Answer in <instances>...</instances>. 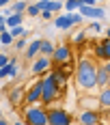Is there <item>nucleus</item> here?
Masks as SVG:
<instances>
[{"instance_id": "f257e3e1", "label": "nucleus", "mask_w": 110, "mask_h": 125, "mask_svg": "<svg viewBox=\"0 0 110 125\" xmlns=\"http://www.w3.org/2000/svg\"><path fill=\"white\" fill-rule=\"evenodd\" d=\"M95 71L97 65L91 58H80L76 65V82L80 91H93L95 88Z\"/></svg>"}, {"instance_id": "f03ea898", "label": "nucleus", "mask_w": 110, "mask_h": 125, "mask_svg": "<svg viewBox=\"0 0 110 125\" xmlns=\"http://www.w3.org/2000/svg\"><path fill=\"white\" fill-rule=\"evenodd\" d=\"M26 125H48V110L39 106H28L24 112Z\"/></svg>"}, {"instance_id": "7ed1b4c3", "label": "nucleus", "mask_w": 110, "mask_h": 125, "mask_svg": "<svg viewBox=\"0 0 110 125\" xmlns=\"http://www.w3.org/2000/svg\"><path fill=\"white\" fill-rule=\"evenodd\" d=\"M58 97V86L52 82V78H50V73L41 80V101L43 104H52V101Z\"/></svg>"}, {"instance_id": "20e7f679", "label": "nucleus", "mask_w": 110, "mask_h": 125, "mask_svg": "<svg viewBox=\"0 0 110 125\" xmlns=\"http://www.w3.org/2000/svg\"><path fill=\"white\" fill-rule=\"evenodd\" d=\"M73 119L69 112H65L61 108L56 110H48V125H71Z\"/></svg>"}, {"instance_id": "39448f33", "label": "nucleus", "mask_w": 110, "mask_h": 125, "mask_svg": "<svg viewBox=\"0 0 110 125\" xmlns=\"http://www.w3.org/2000/svg\"><path fill=\"white\" fill-rule=\"evenodd\" d=\"M71 56L73 54L69 45H58V48H54L50 61H54V65H65V62H71Z\"/></svg>"}, {"instance_id": "423d86ee", "label": "nucleus", "mask_w": 110, "mask_h": 125, "mask_svg": "<svg viewBox=\"0 0 110 125\" xmlns=\"http://www.w3.org/2000/svg\"><path fill=\"white\" fill-rule=\"evenodd\" d=\"M41 101V80H37L33 86L24 93V104L26 106H37Z\"/></svg>"}, {"instance_id": "0eeeda50", "label": "nucleus", "mask_w": 110, "mask_h": 125, "mask_svg": "<svg viewBox=\"0 0 110 125\" xmlns=\"http://www.w3.org/2000/svg\"><path fill=\"white\" fill-rule=\"evenodd\" d=\"M108 84H110V62L97 67V71H95V86L104 88V86H108Z\"/></svg>"}, {"instance_id": "6e6552de", "label": "nucleus", "mask_w": 110, "mask_h": 125, "mask_svg": "<svg viewBox=\"0 0 110 125\" xmlns=\"http://www.w3.org/2000/svg\"><path fill=\"white\" fill-rule=\"evenodd\" d=\"M50 67H52V61H50V56H39V58H33V65H30V71L35 75L43 73V71H48Z\"/></svg>"}, {"instance_id": "1a4fd4ad", "label": "nucleus", "mask_w": 110, "mask_h": 125, "mask_svg": "<svg viewBox=\"0 0 110 125\" xmlns=\"http://www.w3.org/2000/svg\"><path fill=\"white\" fill-rule=\"evenodd\" d=\"M80 125H97L99 123V114L95 110H82L80 116H78Z\"/></svg>"}, {"instance_id": "9d476101", "label": "nucleus", "mask_w": 110, "mask_h": 125, "mask_svg": "<svg viewBox=\"0 0 110 125\" xmlns=\"http://www.w3.org/2000/svg\"><path fill=\"white\" fill-rule=\"evenodd\" d=\"M78 13L82 15V17H104L106 15V9H101V7H80Z\"/></svg>"}, {"instance_id": "9b49d317", "label": "nucleus", "mask_w": 110, "mask_h": 125, "mask_svg": "<svg viewBox=\"0 0 110 125\" xmlns=\"http://www.w3.org/2000/svg\"><path fill=\"white\" fill-rule=\"evenodd\" d=\"M17 71H20L17 62H15V61H9L4 67H0V80H4V78H15Z\"/></svg>"}, {"instance_id": "f8f14e48", "label": "nucleus", "mask_w": 110, "mask_h": 125, "mask_svg": "<svg viewBox=\"0 0 110 125\" xmlns=\"http://www.w3.org/2000/svg\"><path fill=\"white\" fill-rule=\"evenodd\" d=\"M95 54H97L101 61H108V58H110V37L101 39V43L95 48Z\"/></svg>"}, {"instance_id": "ddd939ff", "label": "nucleus", "mask_w": 110, "mask_h": 125, "mask_svg": "<svg viewBox=\"0 0 110 125\" xmlns=\"http://www.w3.org/2000/svg\"><path fill=\"white\" fill-rule=\"evenodd\" d=\"M54 26L58 28V30H67V28H71V15L67 13V15H56L54 17Z\"/></svg>"}, {"instance_id": "4468645a", "label": "nucleus", "mask_w": 110, "mask_h": 125, "mask_svg": "<svg viewBox=\"0 0 110 125\" xmlns=\"http://www.w3.org/2000/svg\"><path fill=\"white\" fill-rule=\"evenodd\" d=\"M9 101H11L13 106H20V104L24 101V88L22 86H13V91L9 93Z\"/></svg>"}, {"instance_id": "2eb2a0df", "label": "nucleus", "mask_w": 110, "mask_h": 125, "mask_svg": "<svg viewBox=\"0 0 110 125\" xmlns=\"http://www.w3.org/2000/svg\"><path fill=\"white\" fill-rule=\"evenodd\" d=\"M39 43H41V39H35L33 43H28V45H26V52H24L26 58H30V61H33V58L39 56Z\"/></svg>"}, {"instance_id": "dca6fc26", "label": "nucleus", "mask_w": 110, "mask_h": 125, "mask_svg": "<svg viewBox=\"0 0 110 125\" xmlns=\"http://www.w3.org/2000/svg\"><path fill=\"white\" fill-rule=\"evenodd\" d=\"M22 17H24L22 13H11V15H7V17H4V26H7V28L20 26V24H22Z\"/></svg>"}, {"instance_id": "f3484780", "label": "nucleus", "mask_w": 110, "mask_h": 125, "mask_svg": "<svg viewBox=\"0 0 110 125\" xmlns=\"http://www.w3.org/2000/svg\"><path fill=\"white\" fill-rule=\"evenodd\" d=\"M99 106L101 108H110V86H104L101 88V93H99Z\"/></svg>"}, {"instance_id": "a211bd4d", "label": "nucleus", "mask_w": 110, "mask_h": 125, "mask_svg": "<svg viewBox=\"0 0 110 125\" xmlns=\"http://www.w3.org/2000/svg\"><path fill=\"white\" fill-rule=\"evenodd\" d=\"M50 78H52V82H54V84H56L58 88H61V86H65V80H67V75L63 73L61 69H56V71H52V73H50Z\"/></svg>"}, {"instance_id": "6ab92c4d", "label": "nucleus", "mask_w": 110, "mask_h": 125, "mask_svg": "<svg viewBox=\"0 0 110 125\" xmlns=\"http://www.w3.org/2000/svg\"><path fill=\"white\" fill-rule=\"evenodd\" d=\"M52 52H54V43L52 41H41L39 43V54L41 56H52Z\"/></svg>"}, {"instance_id": "aec40b11", "label": "nucleus", "mask_w": 110, "mask_h": 125, "mask_svg": "<svg viewBox=\"0 0 110 125\" xmlns=\"http://www.w3.org/2000/svg\"><path fill=\"white\" fill-rule=\"evenodd\" d=\"M7 30H9V35H11L13 39H15V37H26V35H28L26 28L22 24H20V26H13V28H7Z\"/></svg>"}, {"instance_id": "412c9836", "label": "nucleus", "mask_w": 110, "mask_h": 125, "mask_svg": "<svg viewBox=\"0 0 110 125\" xmlns=\"http://www.w3.org/2000/svg\"><path fill=\"white\" fill-rule=\"evenodd\" d=\"M26 7H28V4H26L24 0H20V2H13V4L9 7V9H11V13H22V15H24Z\"/></svg>"}, {"instance_id": "4be33fe9", "label": "nucleus", "mask_w": 110, "mask_h": 125, "mask_svg": "<svg viewBox=\"0 0 110 125\" xmlns=\"http://www.w3.org/2000/svg\"><path fill=\"white\" fill-rule=\"evenodd\" d=\"M15 39L9 35V30H0V45H11Z\"/></svg>"}, {"instance_id": "5701e85b", "label": "nucleus", "mask_w": 110, "mask_h": 125, "mask_svg": "<svg viewBox=\"0 0 110 125\" xmlns=\"http://www.w3.org/2000/svg\"><path fill=\"white\" fill-rule=\"evenodd\" d=\"M80 7H82V2H80V0H67V2H65V9H67V11H69V13L78 11Z\"/></svg>"}, {"instance_id": "b1692460", "label": "nucleus", "mask_w": 110, "mask_h": 125, "mask_svg": "<svg viewBox=\"0 0 110 125\" xmlns=\"http://www.w3.org/2000/svg\"><path fill=\"white\" fill-rule=\"evenodd\" d=\"M24 13H28L30 17H37V15H39V7H37V4H28Z\"/></svg>"}, {"instance_id": "393cba45", "label": "nucleus", "mask_w": 110, "mask_h": 125, "mask_svg": "<svg viewBox=\"0 0 110 125\" xmlns=\"http://www.w3.org/2000/svg\"><path fill=\"white\" fill-rule=\"evenodd\" d=\"M13 43H15L17 50H26V45H28L26 43V37H17V41H13Z\"/></svg>"}, {"instance_id": "a878e982", "label": "nucleus", "mask_w": 110, "mask_h": 125, "mask_svg": "<svg viewBox=\"0 0 110 125\" xmlns=\"http://www.w3.org/2000/svg\"><path fill=\"white\" fill-rule=\"evenodd\" d=\"M39 15H41V20H52V17H54L52 11H39Z\"/></svg>"}, {"instance_id": "bb28decb", "label": "nucleus", "mask_w": 110, "mask_h": 125, "mask_svg": "<svg viewBox=\"0 0 110 125\" xmlns=\"http://www.w3.org/2000/svg\"><path fill=\"white\" fill-rule=\"evenodd\" d=\"M84 7H97V0H80Z\"/></svg>"}, {"instance_id": "cd10ccee", "label": "nucleus", "mask_w": 110, "mask_h": 125, "mask_svg": "<svg viewBox=\"0 0 110 125\" xmlns=\"http://www.w3.org/2000/svg\"><path fill=\"white\" fill-rule=\"evenodd\" d=\"M84 41V32H78L76 37H73V43H82Z\"/></svg>"}, {"instance_id": "c85d7f7f", "label": "nucleus", "mask_w": 110, "mask_h": 125, "mask_svg": "<svg viewBox=\"0 0 110 125\" xmlns=\"http://www.w3.org/2000/svg\"><path fill=\"white\" fill-rule=\"evenodd\" d=\"M91 30H95V32H101L104 28H101V24H97V22H93V24H91Z\"/></svg>"}, {"instance_id": "c756f323", "label": "nucleus", "mask_w": 110, "mask_h": 125, "mask_svg": "<svg viewBox=\"0 0 110 125\" xmlns=\"http://www.w3.org/2000/svg\"><path fill=\"white\" fill-rule=\"evenodd\" d=\"M9 61H11L9 56H4V54H0V67H4V65H7Z\"/></svg>"}, {"instance_id": "7c9ffc66", "label": "nucleus", "mask_w": 110, "mask_h": 125, "mask_svg": "<svg viewBox=\"0 0 110 125\" xmlns=\"http://www.w3.org/2000/svg\"><path fill=\"white\" fill-rule=\"evenodd\" d=\"M0 30H7V26H4V15L0 13Z\"/></svg>"}, {"instance_id": "2f4dec72", "label": "nucleus", "mask_w": 110, "mask_h": 125, "mask_svg": "<svg viewBox=\"0 0 110 125\" xmlns=\"http://www.w3.org/2000/svg\"><path fill=\"white\" fill-rule=\"evenodd\" d=\"M7 4H11V0H0V9H4Z\"/></svg>"}, {"instance_id": "473e14b6", "label": "nucleus", "mask_w": 110, "mask_h": 125, "mask_svg": "<svg viewBox=\"0 0 110 125\" xmlns=\"http://www.w3.org/2000/svg\"><path fill=\"white\" fill-rule=\"evenodd\" d=\"M0 125H9V123H7V121H4V119H2V116H0Z\"/></svg>"}, {"instance_id": "72a5a7b5", "label": "nucleus", "mask_w": 110, "mask_h": 125, "mask_svg": "<svg viewBox=\"0 0 110 125\" xmlns=\"http://www.w3.org/2000/svg\"><path fill=\"white\" fill-rule=\"evenodd\" d=\"M13 125H26V123H20V121H15V123H13Z\"/></svg>"}, {"instance_id": "f704fd0d", "label": "nucleus", "mask_w": 110, "mask_h": 125, "mask_svg": "<svg viewBox=\"0 0 110 125\" xmlns=\"http://www.w3.org/2000/svg\"><path fill=\"white\" fill-rule=\"evenodd\" d=\"M0 116H2V110H0Z\"/></svg>"}, {"instance_id": "c9c22d12", "label": "nucleus", "mask_w": 110, "mask_h": 125, "mask_svg": "<svg viewBox=\"0 0 110 125\" xmlns=\"http://www.w3.org/2000/svg\"><path fill=\"white\" fill-rule=\"evenodd\" d=\"M37 2H41V0H37Z\"/></svg>"}, {"instance_id": "e433bc0d", "label": "nucleus", "mask_w": 110, "mask_h": 125, "mask_svg": "<svg viewBox=\"0 0 110 125\" xmlns=\"http://www.w3.org/2000/svg\"><path fill=\"white\" fill-rule=\"evenodd\" d=\"M58 2H61V0H58Z\"/></svg>"}]
</instances>
